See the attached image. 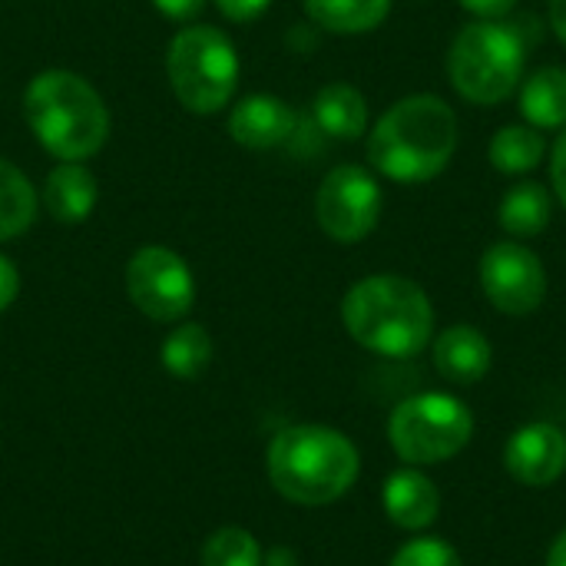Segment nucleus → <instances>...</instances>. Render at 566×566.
<instances>
[{
  "label": "nucleus",
  "mask_w": 566,
  "mask_h": 566,
  "mask_svg": "<svg viewBox=\"0 0 566 566\" xmlns=\"http://www.w3.org/2000/svg\"><path fill=\"white\" fill-rule=\"evenodd\" d=\"M385 514L401 531H428L441 514L438 484L418 468H398L381 488Z\"/></svg>",
  "instance_id": "nucleus-14"
},
{
  "label": "nucleus",
  "mask_w": 566,
  "mask_h": 566,
  "mask_svg": "<svg viewBox=\"0 0 566 566\" xmlns=\"http://www.w3.org/2000/svg\"><path fill=\"white\" fill-rule=\"evenodd\" d=\"M547 143L541 136V129L534 126H504L494 133L491 146H488V159L497 172L504 176H521L531 172L544 163Z\"/></svg>",
  "instance_id": "nucleus-20"
},
{
  "label": "nucleus",
  "mask_w": 566,
  "mask_h": 566,
  "mask_svg": "<svg viewBox=\"0 0 566 566\" xmlns=\"http://www.w3.org/2000/svg\"><path fill=\"white\" fill-rule=\"evenodd\" d=\"M23 116L40 146L63 163H83L109 139V109L103 96L70 70L36 73L23 93Z\"/></svg>",
  "instance_id": "nucleus-4"
},
{
  "label": "nucleus",
  "mask_w": 566,
  "mask_h": 566,
  "mask_svg": "<svg viewBox=\"0 0 566 566\" xmlns=\"http://www.w3.org/2000/svg\"><path fill=\"white\" fill-rule=\"evenodd\" d=\"M551 27L557 33V40L566 46V0H551Z\"/></svg>",
  "instance_id": "nucleus-30"
},
{
  "label": "nucleus",
  "mask_w": 566,
  "mask_h": 566,
  "mask_svg": "<svg viewBox=\"0 0 566 566\" xmlns=\"http://www.w3.org/2000/svg\"><path fill=\"white\" fill-rule=\"evenodd\" d=\"M212 361V338L202 325L182 322L166 342H163V365L172 378L192 381L199 378Z\"/></svg>",
  "instance_id": "nucleus-22"
},
{
  "label": "nucleus",
  "mask_w": 566,
  "mask_h": 566,
  "mask_svg": "<svg viewBox=\"0 0 566 566\" xmlns=\"http://www.w3.org/2000/svg\"><path fill=\"white\" fill-rule=\"evenodd\" d=\"M202 566H262V547L249 531L222 527L206 541Z\"/></svg>",
  "instance_id": "nucleus-23"
},
{
  "label": "nucleus",
  "mask_w": 566,
  "mask_h": 566,
  "mask_svg": "<svg viewBox=\"0 0 566 566\" xmlns=\"http://www.w3.org/2000/svg\"><path fill=\"white\" fill-rule=\"evenodd\" d=\"M458 149V116L434 93H415L381 113L368 133L371 166L405 186L431 182L448 169Z\"/></svg>",
  "instance_id": "nucleus-1"
},
{
  "label": "nucleus",
  "mask_w": 566,
  "mask_h": 566,
  "mask_svg": "<svg viewBox=\"0 0 566 566\" xmlns=\"http://www.w3.org/2000/svg\"><path fill=\"white\" fill-rule=\"evenodd\" d=\"M547 566H566V527L557 534V541L547 551Z\"/></svg>",
  "instance_id": "nucleus-31"
},
{
  "label": "nucleus",
  "mask_w": 566,
  "mask_h": 566,
  "mask_svg": "<svg viewBox=\"0 0 566 566\" xmlns=\"http://www.w3.org/2000/svg\"><path fill=\"white\" fill-rule=\"evenodd\" d=\"M126 295L153 322H182L196 302V279L182 255L146 245L126 265Z\"/></svg>",
  "instance_id": "nucleus-9"
},
{
  "label": "nucleus",
  "mask_w": 566,
  "mask_h": 566,
  "mask_svg": "<svg viewBox=\"0 0 566 566\" xmlns=\"http://www.w3.org/2000/svg\"><path fill=\"white\" fill-rule=\"evenodd\" d=\"M269 3L272 0H216V7L235 23H249V20L262 17L269 10Z\"/></svg>",
  "instance_id": "nucleus-25"
},
{
  "label": "nucleus",
  "mask_w": 566,
  "mask_h": 566,
  "mask_svg": "<svg viewBox=\"0 0 566 566\" xmlns=\"http://www.w3.org/2000/svg\"><path fill=\"white\" fill-rule=\"evenodd\" d=\"M315 126L332 139H358L368 129V103L352 83H328L312 99Z\"/></svg>",
  "instance_id": "nucleus-16"
},
{
  "label": "nucleus",
  "mask_w": 566,
  "mask_h": 566,
  "mask_svg": "<svg viewBox=\"0 0 566 566\" xmlns=\"http://www.w3.org/2000/svg\"><path fill=\"white\" fill-rule=\"evenodd\" d=\"M551 182H554V192H557L560 206L566 209V126L564 133L557 136V143H554V153H551Z\"/></svg>",
  "instance_id": "nucleus-26"
},
{
  "label": "nucleus",
  "mask_w": 566,
  "mask_h": 566,
  "mask_svg": "<svg viewBox=\"0 0 566 566\" xmlns=\"http://www.w3.org/2000/svg\"><path fill=\"white\" fill-rule=\"evenodd\" d=\"M481 289L501 315L524 318L547 298V269L534 249L501 239L481 255Z\"/></svg>",
  "instance_id": "nucleus-10"
},
{
  "label": "nucleus",
  "mask_w": 566,
  "mask_h": 566,
  "mask_svg": "<svg viewBox=\"0 0 566 566\" xmlns=\"http://www.w3.org/2000/svg\"><path fill=\"white\" fill-rule=\"evenodd\" d=\"M391 566H464V560L444 537H418L391 557Z\"/></svg>",
  "instance_id": "nucleus-24"
},
{
  "label": "nucleus",
  "mask_w": 566,
  "mask_h": 566,
  "mask_svg": "<svg viewBox=\"0 0 566 566\" xmlns=\"http://www.w3.org/2000/svg\"><path fill=\"white\" fill-rule=\"evenodd\" d=\"M153 7L169 20H192L196 13H202L206 0H153Z\"/></svg>",
  "instance_id": "nucleus-29"
},
{
  "label": "nucleus",
  "mask_w": 566,
  "mask_h": 566,
  "mask_svg": "<svg viewBox=\"0 0 566 566\" xmlns=\"http://www.w3.org/2000/svg\"><path fill=\"white\" fill-rule=\"evenodd\" d=\"M521 113L534 129L566 126V70L541 66L521 83Z\"/></svg>",
  "instance_id": "nucleus-17"
},
{
  "label": "nucleus",
  "mask_w": 566,
  "mask_h": 566,
  "mask_svg": "<svg viewBox=\"0 0 566 566\" xmlns=\"http://www.w3.org/2000/svg\"><path fill=\"white\" fill-rule=\"evenodd\" d=\"M381 186L365 166H335L315 192V219L322 232L342 245H355L378 229Z\"/></svg>",
  "instance_id": "nucleus-8"
},
{
  "label": "nucleus",
  "mask_w": 566,
  "mask_h": 566,
  "mask_svg": "<svg viewBox=\"0 0 566 566\" xmlns=\"http://www.w3.org/2000/svg\"><path fill=\"white\" fill-rule=\"evenodd\" d=\"M96 179L83 163H60L43 186V206L60 222H83L96 209Z\"/></svg>",
  "instance_id": "nucleus-15"
},
{
  "label": "nucleus",
  "mask_w": 566,
  "mask_h": 566,
  "mask_svg": "<svg viewBox=\"0 0 566 566\" xmlns=\"http://www.w3.org/2000/svg\"><path fill=\"white\" fill-rule=\"evenodd\" d=\"M527 43L504 20H474L458 30L448 50V76L458 96L474 106H497L524 83Z\"/></svg>",
  "instance_id": "nucleus-5"
},
{
  "label": "nucleus",
  "mask_w": 566,
  "mask_h": 566,
  "mask_svg": "<svg viewBox=\"0 0 566 566\" xmlns=\"http://www.w3.org/2000/svg\"><path fill=\"white\" fill-rule=\"evenodd\" d=\"M474 438L471 408L444 391L405 398L388 418V441L411 468H431L458 458Z\"/></svg>",
  "instance_id": "nucleus-7"
},
{
  "label": "nucleus",
  "mask_w": 566,
  "mask_h": 566,
  "mask_svg": "<svg viewBox=\"0 0 566 566\" xmlns=\"http://www.w3.org/2000/svg\"><path fill=\"white\" fill-rule=\"evenodd\" d=\"M295 109L269 93L245 96L229 113V136L245 149H275L295 136Z\"/></svg>",
  "instance_id": "nucleus-12"
},
{
  "label": "nucleus",
  "mask_w": 566,
  "mask_h": 566,
  "mask_svg": "<svg viewBox=\"0 0 566 566\" xmlns=\"http://www.w3.org/2000/svg\"><path fill=\"white\" fill-rule=\"evenodd\" d=\"M265 468L272 488L285 501L325 507L355 488L361 458L348 434L325 424H295L272 438Z\"/></svg>",
  "instance_id": "nucleus-3"
},
{
  "label": "nucleus",
  "mask_w": 566,
  "mask_h": 566,
  "mask_svg": "<svg viewBox=\"0 0 566 566\" xmlns=\"http://www.w3.org/2000/svg\"><path fill=\"white\" fill-rule=\"evenodd\" d=\"M458 3L481 20H501L517 7V0H458Z\"/></svg>",
  "instance_id": "nucleus-27"
},
{
  "label": "nucleus",
  "mask_w": 566,
  "mask_h": 566,
  "mask_svg": "<svg viewBox=\"0 0 566 566\" xmlns=\"http://www.w3.org/2000/svg\"><path fill=\"white\" fill-rule=\"evenodd\" d=\"M305 13L328 33L355 36L378 30L391 13V0H305Z\"/></svg>",
  "instance_id": "nucleus-19"
},
{
  "label": "nucleus",
  "mask_w": 566,
  "mask_h": 566,
  "mask_svg": "<svg viewBox=\"0 0 566 566\" xmlns=\"http://www.w3.org/2000/svg\"><path fill=\"white\" fill-rule=\"evenodd\" d=\"M166 70L176 99L199 116L229 106L239 86V53L216 27H186L172 36Z\"/></svg>",
  "instance_id": "nucleus-6"
},
{
  "label": "nucleus",
  "mask_w": 566,
  "mask_h": 566,
  "mask_svg": "<svg viewBox=\"0 0 566 566\" xmlns=\"http://www.w3.org/2000/svg\"><path fill=\"white\" fill-rule=\"evenodd\" d=\"M551 216H554L551 192L541 182H534V179L511 186L507 196L501 199V209H497L501 229L507 235H514V239H534V235H541L551 226Z\"/></svg>",
  "instance_id": "nucleus-18"
},
{
  "label": "nucleus",
  "mask_w": 566,
  "mask_h": 566,
  "mask_svg": "<svg viewBox=\"0 0 566 566\" xmlns=\"http://www.w3.org/2000/svg\"><path fill=\"white\" fill-rule=\"evenodd\" d=\"M17 292H20V275L13 269V262L7 255H0V312H7L13 305Z\"/></svg>",
  "instance_id": "nucleus-28"
},
{
  "label": "nucleus",
  "mask_w": 566,
  "mask_h": 566,
  "mask_svg": "<svg viewBox=\"0 0 566 566\" xmlns=\"http://www.w3.org/2000/svg\"><path fill=\"white\" fill-rule=\"evenodd\" d=\"M507 474L524 488H551L566 471V434L551 421H531L507 438Z\"/></svg>",
  "instance_id": "nucleus-11"
},
{
  "label": "nucleus",
  "mask_w": 566,
  "mask_h": 566,
  "mask_svg": "<svg viewBox=\"0 0 566 566\" xmlns=\"http://www.w3.org/2000/svg\"><path fill=\"white\" fill-rule=\"evenodd\" d=\"M345 332L371 355L415 358L434 338L428 292L405 275H368L342 302Z\"/></svg>",
  "instance_id": "nucleus-2"
},
{
  "label": "nucleus",
  "mask_w": 566,
  "mask_h": 566,
  "mask_svg": "<svg viewBox=\"0 0 566 566\" xmlns=\"http://www.w3.org/2000/svg\"><path fill=\"white\" fill-rule=\"evenodd\" d=\"M36 219V192L30 179L7 159H0V242L17 239Z\"/></svg>",
  "instance_id": "nucleus-21"
},
{
  "label": "nucleus",
  "mask_w": 566,
  "mask_h": 566,
  "mask_svg": "<svg viewBox=\"0 0 566 566\" xmlns=\"http://www.w3.org/2000/svg\"><path fill=\"white\" fill-rule=\"evenodd\" d=\"M431 361L438 375L451 385H478L494 365V348L481 328L451 325L438 338H431Z\"/></svg>",
  "instance_id": "nucleus-13"
}]
</instances>
